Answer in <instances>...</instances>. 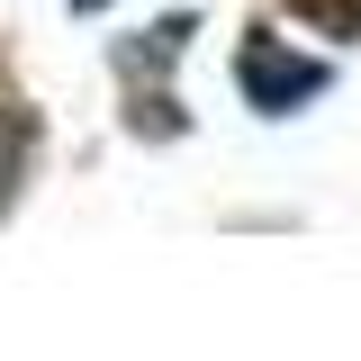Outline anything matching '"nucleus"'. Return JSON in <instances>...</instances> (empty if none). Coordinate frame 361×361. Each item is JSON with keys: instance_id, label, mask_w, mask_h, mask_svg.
<instances>
[{"instance_id": "obj_1", "label": "nucleus", "mask_w": 361, "mask_h": 361, "mask_svg": "<svg viewBox=\"0 0 361 361\" xmlns=\"http://www.w3.org/2000/svg\"><path fill=\"white\" fill-rule=\"evenodd\" d=\"M244 82H253L262 109H280V99H307L316 90V63H280L271 45H253V54H244Z\"/></svg>"}]
</instances>
